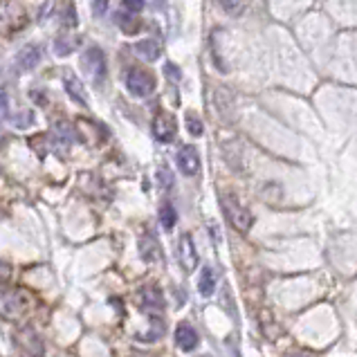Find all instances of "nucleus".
<instances>
[{
    "mask_svg": "<svg viewBox=\"0 0 357 357\" xmlns=\"http://www.w3.org/2000/svg\"><path fill=\"white\" fill-rule=\"evenodd\" d=\"M221 205H223V212L227 216V221H230V225L234 227V230H238L241 234H247L249 227L254 225V216L249 214V209L243 207L236 198L230 196V193H223Z\"/></svg>",
    "mask_w": 357,
    "mask_h": 357,
    "instance_id": "obj_1",
    "label": "nucleus"
},
{
    "mask_svg": "<svg viewBox=\"0 0 357 357\" xmlns=\"http://www.w3.org/2000/svg\"><path fill=\"white\" fill-rule=\"evenodd\" d=\"M27 25V14L25 10L14 3V0H3L0 3V32L5 34H14Z\"/></svg>",
    "mask_w": 357,
    "mask_h": 357,
    "instance_id": "obj_2",
    "label": "nucleus"
},
{
    "mask_svg": "<svg viewBox=\"0 0 357 357\" xmlns=\"http://www.w3.org/2000/svg\"><path fill=\"white\" fill-rule=\"evenodd\" d=\"M81 66H84L86 75L90 77L97 86H99L103 77H106V56H103L99 47H88L84 56H81Z\"/></svg>",
    "mask_w": 357,
    "mask_h": 357,
    "instance_id": "obj_3",
    "label": "nucleus"
},
{
    "mask_svg": "<svg viewBox=\"0 0 357 357\" xmlns=\"http://www.w3.org/2000/svg\"><path fill=\"white\" fill-rule=\"evenodd\" d=\"M23 312H25V299L21 292L0 286V317L19 319Z\"/></svg>",
    "mask_w": 357,
    "mask_h": 357,
    "instance_id": "obj_4",
    "label": "nucleus"
},
{
    "mask_svg": "<svg viewBox=\"0 0 357 357\" xmlns=\"http://www.w3.org/2000/svg\"><path fill=\"white\" fill-rule=\"evenodd\" d=\"M126 88L135 97H149V95H153V90H156V77L142 68H133L126 75Z\"/></svg>",
    "mask_w": 357,
    "mask_h": 357,
    "instance_id": "obj_5",
    "label": "nucleus"
},
{
    "mask_svg": "<svg viewBox=\"0 0 357 357\" xmlns=\"http://www.w3.org/2000/svg\"><path fill=\"white\" fill-rule=\"evenodd\" d=\"M175 133H177V124H175L173 115H169V112H160V115L153 119V137H156L158 142H162V144L173 142Z\"/></svg>",
    "mask_w": 357,
    "mask_h": 357,
    "instance_id": "obj_6",
    "label": "nucleus"
},
{
    "mask_svg": "<svg viewBox=\"0 0 357 357\" xmlns=\"http://www.w3.org/2000/svg\"><path fill=\"white\" fill-rule=\"evenodd\" d=\"M177 258H180V265L184 272H193L198 267V251L189 234H182L180 236V243H177Z\"/></svg>",
    "mask_w": 357,
    "mask_h": 357,
    "instance_id": "obj_7",
    "label": "nucleus"
},
{
    "mask_svg": "<svg viewBox=\"0 0 357 357\" xmlns=\"http://www.w3.org/2000/svg\"><path fill=\"white\" fill-rule=\"evenodd\" d=\"M175 164L184 175H196L200 171V156L196 151V146H182L175 156Z\"/></svg>",
    "mask_w": 357,
    "mask_h": 357,
    "instance_id": "obj_8",
    "label": "nucleus"
},
{
    "mask_svg": "<svg viewBox=\"0 0 357 357\" xmlns=\"http://www.w3.org/2000/svg\"><path fill=\"white\" fill-rule=\"evenodd\" d=\"M16 339H19V342H16V346L21 348L25 357H40V355H43V346H40V339H38V335L32 328L19 330V332H16Z\"/></svg>",
    "mask_w": 357,
    "mask_h": 357,
    "instance_id": "obj_9",
    "label": "nucleus"
},
{
    "mask_svg": "<svg viewBox=\"0 0 357 357\" xmlns=\"http://www.w3.org/2000/svg\"><path fill=\"white\" fill-rule=\"evenodd\" d=\"M175 344L184 353L193 351V348L198 346V332L193 330L189 323H180V326L175 328Z\"/></svg>",
    "mask_w": 357,
    "mask_h": 357,
    "instance_id": "obj_10",
    "label": "nucleus"
},
{
    "mask_svg": "<svg viewBox=\"0 0 357 357\" xmlns=\"http://www.w3.org/2000/svg\"><path fill=\"white\" fill-rule=\"evenodd\" d=\"M40 56H43V52H40V47H36V45H27V47H23L21 54L16 56V63H19V70H21V72L34 70V68L38 66Z\"/></svg>",
    "mask_w": 357,
    "mask_h": 357,
    "instance_id": "obj_11",
    "label": "nucleus"
},
{
    "mask_svg": "<svg viewBox=\"0 0 357 357\" xmlns=\"http://www.w3.org/2000/svg\"><path fill=\"white\" fill-rule=\"evenodd\" d=\"M133 50H135L137 56H140V59L149 61V63L151 61H158L160 54H162L160 43H158V40H153V38H144V40H140V43H135Z\"/></svg>",
    "mask_w": 357,
    "mask_h": 357,
    "instance_id": "obj_12",
    "label": "nucleus"
},
{
    "mask_svg": "<svg viewBox=\"0 0 357 357\" xmlns=\"http://www.w3.org/2000/svg\"><path fill=\"white\" fill-rule=\"evenodd\" d=\"M140 256L144 258L146 263H153V261H158V258L162 256V251H160V245H158V241L151 236V234H146V236L140 238Z\"/></svg>",
    "mask_w": 357,
    "mask_h": 357,
    "instance_id": "obj_13",
    "label": "nucleus"
},
{
    "mask_svg": "<svg viewBox=\"0 0 357 357\" xmlns=\"http://www.w3.org/2000/svg\"><path fill=\"white\" fill-rule=\"evenodd\" d=\"M140 299H142V306L146 310H162L164 308V299H162V292L158 288H146L140 292Z\"/></svg>",
    "mask_w": 357,
    "mask_h": 357,
    "instance_id": "obj_14",
    "label": "nucleus"
},
{
    "mask_svg": "<svg viewBox=\"0 0 357 357\" xmlns=\"http://www.w3.org/2000/svg\"><path fill=\"white\" fill-rule=\"evenodd\" d=\"M214 290H216V274H214L212 267L205 265V267H202V272H200L198 292H200L202 297H212Z\"/></svg>",
    "mask_w": 357,
    "mask_h": 357,
    "instance_id": "obj_15",
    "label": "nucleus"
},
{
    "mask_svg": "<svg viewBox=\"0 0 357 357\" xmlns=\"http://www.w3.org/2000/svg\"><path fill=\"white\" fill-rule=\"evenodd\" d=\"M63 84H66V90L68 95L75 99L79 106H86V93H84V86H81V81L75 77V75H66V79H63Z\"/></svg>",
    "mask_w": 357,
    "mask_h": 357,
    "instance_id": "obj_16",
    "label": "nucleus"
},
{
    "mask_svg": "<svg viewBox=\"0 0 357 357\" xmlns=\"http://www.w3.org/2000/svg\"><path fill=\"white\" fill-rule=\"evenodd\" d=\"M117 23L121 25V29L126 32V34H135L137 27H140V23H137V14L124 12V10L117 14Z\"/></svg>",
    "mask_w": 357,
    "mask_h": 357,
    "instance_id": "obj_17",
    "label": "nucleus"
},
{
    "mask_svg": "<svg viewBox=\"0 0 357 357\" xmlns=\"http://www.w3.org/2000/svg\"><path fill=\"white\" fill-rule=\"evenodd\" d=\"M175 221H177V214H175V209L169 205H162V209H160V225L164 227L167 232H171L173 227H175Z\"/></svg>",
    "mask_w": 357,
    "mask_h": 357,
    "instance_id": "obj_18",
    "label": "nucleus"
},
{
    "mask_svg": "<svg viewBox=\"0 0 357 357\" xmlns=\"http://www.w3.org/2000/svg\"><path fill=\"white\" fill-rule=\"evenodd\" d=\"M184 124H186V131H189V135H193V137H200L202 133H205V126H202V121H200V117L196 115V112H186Z\"/></svg>",
    "mask_w": 357,
    "mask_h": 357,
    "instance_id": "obj_19",
    "label": "nucleus"
},
{
    "mask_svg": "<svg viewBox=\"0 0 357 357\" xmlns=\"http://www.w3.org/2000/svg\"><path fill=\"white\" fill-rule=\"evenodd\" d=\"M223 10L232 16H241L249 7V0H221Z\"/></svg>",
    "mask_w": 357,
    "mask_h": 357,
    "instance_id": "obj_20",
    "label": "nucleus"
},
{
    "mask_svg": "<svg viewBox=\"0 0 357 357\" xmlns=\"http://www.w3.org/2000/svg\"><path fill=\"white\" fill-rule=\"evenodd\" d=\"M121 10L131 14H140L144 10V0H121Z\"/></svg>",
    "mask_w": 357,
    "mask_h": 357,
    "instance_id": "obj_21",
    "label": "nucleus"
},
{
    "mask_svg": "<svg viewBox=\"0 0 357 357\" xmlns=\"http://www.w3.org/2000/svg\"><path fill=\"white\" fill-rule=\"evenodd\" d=\"M7 115H10V99L5 90H0V121H5Z\"/></svg>",
    "mask_w": 357,
    "mask_h": 357,
    "instance_id": "obj_22",
    "label": "nucleus"
},
{
    "mask_svg": "<svg viewBox=\"0 0 357 357\" xmlns=\"http://www.w3.org/2000/svg\"><path fill=\"white\" fill-rule=\"evenodd\" d=\"M158 180H160L162 186H167V189H169V186H171V182H173L171 171H169L167 167H164V169H160V171H158Z\"/></svg>",
    "mask_w": 357,
    "mask_h": 357,
    "instance_id": "obj_23",
    "label": "nucleus"
},
{
    "mask_svg": "<svg viewBox=\"0 0 357 357\" xmlns=\"http://www.w3.org/2000/svg\"><path fill=\"white\" fill-rule=\"evenodd\" d=\"M108 10V0H93V12L95 16H103Z\"/></svg>",
    "mask_w": 357,
    "mask_h": 357,
    "instance_id": "obj_24",
    "label": "nucleus"
},
{
    "mask_svg": "<svg viewBox=\"0 0 357 357\" xmlns=\"http://www.w3.org/2000/svg\"><path fill=\"white\" fill-rule=\"evenodd\" d=\"M164 70H167V75H169V77H173L175 81H177V79H182V72L177 70V68L173 66V63H167V66H164Z\"/></svg>",
    "mask_w": 357,
    "mask_h": 357,
    "instance_id": "obj_25",
    "label": "nucleus"
},
{
    "mask_svg": "<svg viewBox=\"0 0 357 357\" xmlns=\"http://www.w3.org/2000/svg\"><path fill=\"white\" fill-rule=\"evenodd\" d=\"M10 265H7V263H3V261H0V279H7V277H10Z\"/></svg>",
    "mask_w": 357,
    "mask_h": 357,
    "instance_id": "obj_26",
    "label": "nucleus"
},
{
    "mask_svg": "<svg viewBox=\"0 0 357 357\" xmlns=\"http://www.w3.org/2000/svg\"><path fill=\"white\" fill-rule=\"evenodd\" d=\"M292 357H308V355H292Z\"/></svg>",
    "mask_w": 357,
    "mask_h": 357,
    "instance_id": "obj_27",
    "label": "nucleus"
}]
</instances>
